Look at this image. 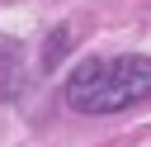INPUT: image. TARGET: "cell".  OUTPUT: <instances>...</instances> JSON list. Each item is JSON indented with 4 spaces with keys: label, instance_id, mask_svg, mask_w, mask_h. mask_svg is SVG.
<instances>
[{
    "label": "cell",
    "instance_id": "obj_1",
    "mask_svg": "<svg viewBox=\"0 0 151 147\" xmlns=\"http://www.w3.org/2000/svg\"><path fill=\"white\" fill-rule=\"evenodd\" d=\"M66 100L80 114H123L151 100V57H85L66 81Z\"/></svg>",
    "mask_w": 151,
    "mask_h": 147
}]
</instances>
